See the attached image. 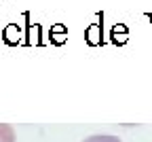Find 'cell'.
I'll use <instances>...</instances> for the list:
<instances>
[{"mask_svg":"<svg viewBox=\"0 0 152 142\" xmlns=\"http://www.w3.org/2000/svg\"><path fill=\"white\" fill-rule=\"evenodd\" d=\"M0 142H15V129L9 123H0Z\"/></svg>","mask_w":152,"mask_h":142,"instance_id":"obj_1","label":"cell"},{"mask_svg":"<svg viewBox=\"0 0 152 142\" xmlns=\"http://www.w3.org/2000/svg\"><path fill=\"white\" fill-rule=\"evenodd\" d=\"M83 142H121L116 136H108V134H95V136H89L85 138Z\"/></svg>","mask_w":152,"mask_h":142,"instance_id":"obj_2","label":"cell"}]
</instances>
